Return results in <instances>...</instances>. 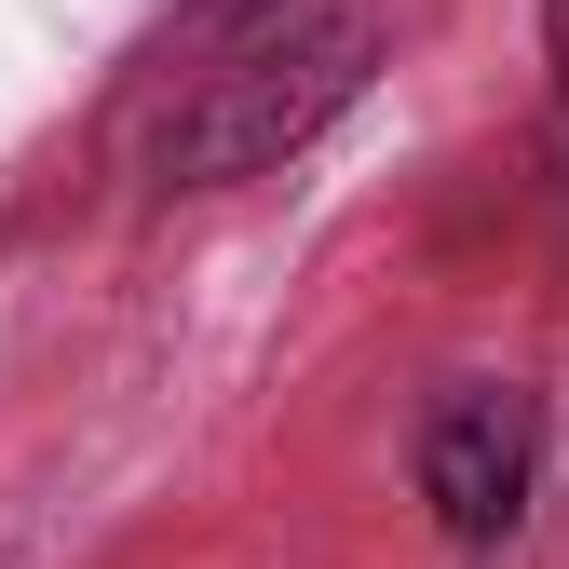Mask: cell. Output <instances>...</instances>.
Instances as JSON below:
<instances>
[{
    "mask_svg": "<svg viewBox=\"0 0 569 569\" xmlns=\"http://www.w3.org/2000/svg\"><path fill=\"white\" fill-rule=\"evenodd\" d=\"M367 54H380L367 0H271V28H244L218 68H190V96L163 109V136H150V190L258 177L271 150H299L326 109H352Z\"/></svg>",
    "mask_w": 569,
    "mask_h": 569,
    "instance_id": "6da1fadb",
    "label": "cell"
},
{
    "mask_svg": "<svg viewBox=\"0 0 569 569\" xmlns=\"http://www.w3.org/2000/svg\"><path fill=\"white\" fill-rule=\"evenodd\" d=\"M542 41H556V82H569V0H542Z\"/></svg>",
    "mask_w": 569,
    "mask_h": 569,
    "instance_id": "3957f363",
    "label": "cell"
},
{
    "mask_svg": "<svg viewBox=\"0 0 569 569\" xmlns=\"http://www.w3.org/2000/svg\"><path fill=\"white\" fill-rule=\"evenodd\" d=\"M529 475H542L529 393L461 380L435 420H420V502H435V529H448V542H502V529L529 516Z\"/></svg>",
    "mask_w": 569,
    "mask_h": 569,
    "instance_id": "7a4b0ae2",
    "label": "cell"
}]
</instances>
